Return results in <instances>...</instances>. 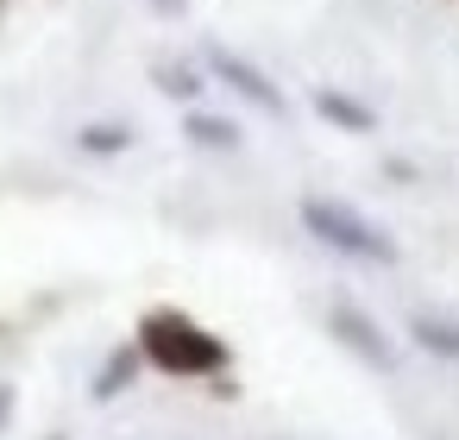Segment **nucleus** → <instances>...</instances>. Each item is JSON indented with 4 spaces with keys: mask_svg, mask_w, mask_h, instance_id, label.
<instances>
[{
    "mask_svg": "<svg viewBox=\"0 0 459 440\" xmlns=\"http://www.w3.org/2000/svg\"><path fill=\"white\" fill-rule=\"evenodd\" d=\"M139 358L170 371V377H214L227 371V340L189 321L183 308H152L139 321Z\"/></svg>",
    "mask_w": 459,
    "mask_h": 440,
    "instance_id": "obj_1",
    "label": "nucleus"
},
{
    "mask_svg": "<svg viewBox=\"0 0 459 440\" xmlns=\"http://www.w3.org/2000/svg\"><path fill=\"white\" fill-rule=\"evenodd\" d=\"M302 227H308L321 246H333V252H346V258H359V264H396V239H390L377 220H365L359 208L333 202V195H302Z\"/></svg>",
    "mask_w": 459,
    "mask_h": 440,
    "instance_id": "obj_2",
    "label": "nucleus"
},
{
    "mask_svg": "<svg viewBox=\"0 0 459 440\" xmlns=\"http://www.w3.org/2000/svg\"><path fill=\"white\" fill-rule=\"evenodd\" d=\"M202 64H208V76H214V82H227L233 95H246L258 114H271V120H283V114H290L283 89H277V82H271L258 64H246L239 51H227V45H208V51H202Z\"/></svg>",
    "mask_w": 459,
    "mask_h": 440,
    "instance_id": "obj_3",
    "label": "nucleus"
},
{
    "mask_svg": "<svg viewBox=\"0 0 459 440\" xmlns=\"http://www.w3.org/2000/svg\"><path fill=\"white\" fill-rule=\"evenodd\" d=\"M327 333H333L346 352H359L371 371H396V346L377 333L371 315H359V308H333V315H327Z\"/></svg>",
    "mask_w": 459,
    "mask_h": 440,
    "instance_id": "obj_4",
    "label": "nucleus"
},
{
    "mask_svg": "<svg viewBox=\"0 0 459 440\" xmlns=\"http://www.w3.org/2000/svg\"><path fill=\"white\" fill-rule=\"evenodd\" d=\"M315 114H321V120H333L340 133H371V126H377V114H371L365 101L340 95V89H315Z\"/></svg>",
    "mask_w": 459,
    "mask_h": 440,
    "instance_id": "obj_5",
    "label": "nucleus"
},
{
    "mask_svg": "<svg viewBox=\"0 0 459 440\" xmlns=\"http://www.w3.org/2000/svg\"><path fill=\"white\" fill-rule=\"evenodd\" d=\"M409 333H415L421 352H434V358H459V327H453V321H440V315H415Z\"/></svg>",
    "mask_w": 459,
    "mask_h": 440,
    "instance_id": "obj_6",
    "label": "nucleus"
},
{
    "mask_svg": "<svg viewBox=\"0 0 459 440\" xmlns=\"http://www.w3.org/2000/svg\"><path fill=\"white\" fill-rule=\"evenodd\" d=\"M133 371H139V346H120L108 365H101V377H95V402H108V396H120L126 384H133Z\"/></svg>",
    "mask_w": 459,
    "mask_h": 440,
    "instance_id": "obj_7",
    "label": "nucleus"
},
{
    "mask_svg": "<svg viewBox=\"0 0 459 440\" xmlns=\"http://www.w3.org/2000/svg\"><path fill=\"white\" fill-rule=\"evenodd\" d=\"M189 139L208 145V151H233V145H239V126L221 120V114H189Z\"/></svg>",
    "mask_w": 459,
    "mask_h": 440,
    "instance_id": "obj_8",
    "label": "nucleus"
},
{
    "mask_svg": "<svg viewBox=\"0 0 459 440\" xmlns=\"http://www.w3.org/2000/svg\"><path fill=\"white\" fill-rule=\"evenodd\" d=\"M158 89L177 95V101H195V95H202V76H195L189 64H158Z\"/></svg>",
    "mask_w": 459,
    "mask_h": 440,
    "instance_id": "obj_9",
    "label": "nucleus"
},
{
    "mask_svg": "<svg viewBox=\"0 0 459 440\" xmlns=\"http://www.w3.org/2000/svg\"><path fill=\"white\" fill-rule=\"evenodd\" d=\"M76 145H82V151H126V145H133V133H126V126H89Z\"/></svg>",
    "mask_w": 459,
    "mask_h": 440,
    "instance_id": "obj_10",
    "label": "nucleus"
},
{
    "mask_svg": "<svg viewBox=\"0 0 459 440\" xmlns=\"http://www.w3.org/2000/svg\"><path fill=\"white\" fill-rule=\"evenodd\" d=\"M152 7H158V13H164V20H177V13H183V7H189V0H152Z\"/></svg>",
    "mask_w": 459,
    "mask_h": 440,
    "instance_id": "obj_11",
    "label": "nucleus"
},
{
    "mask_svg": "<svg viewBox=\"0 0 459 440\" xmlns=\"http://www.w3.org/2000/svg\"><path fill=\"white\" fill-rule=\"evenodd\" d=\"M7 415H13V390H7V384H0V421H7Z\"/></svg>",
    "mask_w": 459,
    "mask_h": 440,
    "instance_id": "obj_12",
    "label": "nucleus"
}]
</instances>
